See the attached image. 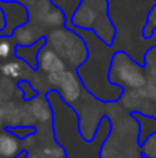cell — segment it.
Listing matches in <instances>:
<instances>
[{
	"instance_id": "cb8c5ba5",
	"label": "cell",
	"mask_w": 156,
	"mask_h": 158,
	"mask_svg": "<svg viewBox=\"0 0 156 158\" xmlns=\"http://www.w3.org/2000/svg\"><path fill=\"white\" fill-rule=\"evenodd\" d=\"M147 77H149V80L150 81H153V83H156V60L152 63V64H149L147 66Z\"/></svg>"
},
{
	"instance_id": "484cf974",
	"label": "cell",
	"mask_w": 156,
	"mask_h": 158,
	"mask_svg": "<svg viewBox=\"0 0 156 158\" xmlns=\"http://www.w3.org/2000/svg\"><path fill=\"white\" fill-rule=\"evenodd\" d=\"M2 2H17V3H22V5H25V6L28 8L34 0H2Z\"/></svg>"
},
{
	"instance_id": "603a6c76",
	"label": "cell",
	"mask_w": 156,
	"mask_h": 158,
	"mask_svg": "<svg viewBox=\"0 0 156 158\" xmlns=\"http://www.w3.org/2000/svg\"><path fill=\"white\" fill-rule=\"evenodd\" d=\"M138 91H139V94L144 100H147L149 103H156V83L149 80L144 85V88H141Z\"/></svg>"
},
{
	"instance_id": "8fae6325",
	"label": "cell",
	"mask_w": 156,
	"mask_h": 158,
	"mask_svg": "<svg viewBox=\"0 0 156 158\" xmlns=\"http://www.w3.org/2000/svg\"><path fill=\"white\" fill-rule=\"evenodd\" d=\"M28 103H29V107H31V112H32L35 123H40L42 126L43 124H52L54 110H52V106L49 103V100L46 98V95L38 94L37 97H34Z\"/></svg>"
},
{
	"instance_id": "83f0119b",
	"label": "cell",
	"mask_w": 156,
	"mask_h": 158,
	"mask_svg": "<svg viewBox=\"0 0 156 158\" xmlns=\"http://www.w3.org/2000/svg\"><path fill=\"white\" fill-rule=\"evenodd\" d=\"M14 158H29V152H28L26 149H23L20 154H17V155H15Z\"/></svg>"
},
{
	"instance_id": "2e32d148",
	"label": "cell",
	"mask_w": 156,
	"mask_h": 158,
	"mask_svg": "<svg viewBox=\"0 0 156 158\" xmlns=\"http://www.w3.org/2000/svg\"><path fill=\"white\" fill-rule=\"evenodd\" d=\"M3 118H5V127H15L23 124L22 118V103L15 102H6L3 103Z\"/></svg>"
},
{
	"instance_id": "9c48e42d",
	"label": "cell",
	"mask_w": 156,
	"mask_h": 158,
	"mask_svg": "<svg viewBox=\"0 0 156 158\" xmlns=\"http://www.w3.org/2000/svg\"><path fill=\"white\" fill-rule=\"evenodd\" d=\"M48 35V31L35 23H31V22H26L25 25L18 26L12 34V40L17 46H31L34 43H37L38 40L45 39Z\"/></svg>"
},
{
	"instance_id": "d6986e66",
	"label": "cell",
	"mask_w": 156,
	"mask_h": 158,
	"mask_svg": "<svg viewBox=\"0 0 156 158\" xmlns=\"http://www.w3.org/2000/svg\"><path fill=\"white\" fill-rule=\"evenodd\" d=\"M17 89L22 92V100L23 102H29V100H32L34 97L38 95V92L34 89V86L29 80H20L17 83Z\"/></svg>"
},
{
	"instance_id": "7c38bea8",
	"label": "cell",
	"mask_w": 156,
	"mask_h": 158,
	"mask_svg": "<svg viewBox=\"0 0 156 158\" xmlns=\"http://www.w3.org/2000/svg\"><path fill=\"white\" fill-rule=\"evenodd\" d=\"M23 151L22 140H18L6 127L0 131V158H14Z\"/></svg>"
},
{
	"instance_id": "44dd1931",
	"label": "cell",
	"mask_w": 156,
	"mask_h": 158,
	"mask_svg": "<svg viewBox=\"0 0 156 158\" xmlns=\"http://www.w3.org/2000/svg\"><path fill=\"white\" fill-rule=\"evenodd\" d=\"M141 155L144 158H156V134L141 144Z\"/></svg>"
},
{
	"instance_id": "30bf717a",
	"label": "cell",
	"mask_w": 156,
	"mask_h": 158,
	"mask_svg": "<svg viewBox=\"0 0 156 158\" xmlns=\"http://www.w3.org/2000/svg\"><path fill=\"white\" fill-rule=\"evenodd\" d=\"M34 69H31L25 61L18 60L17 57L0 61V77L9 80H29L28 75H34Z\"/></svg>"
},
{
	"instance_id": "7a4b0ae2",
	"label": "cell",
	"mask_w": 156,
	"mask_h": 158,
	"mask_svg": "<svg viewBox=\"0 0 156 158\" xmlns=\"http://www.w3.org/2000/svg\"><path fill=\"white\" fill-rule=\"evenodd\" d=\"M70 29H74L80 37H83V40L86 42L89 48L87 60L77 69V74L84 89L90 95H94L97 100H100L101 103H106V105H113L119 102L124 89L112 85L109 80L112 57L116 51L112 46L106 45L94 31L78 29L72 26Z\"/></svg>"
},
{
	"instance_id": "5b68a950",
	"label": "cell",
	"mask_w": 156,
	"mask_h": 158,
	"mask_svg": "<svg viewBox=\"0 0 156 158\" xmlns=\"http://www.w3.org/2000/svg\"><path fill=\"white\" fill-rule=\"evenodd\" d=\"M46 45L66 61L69 69L74 71H77L89 57V48L83 37L67 26L49 31L46 35Z\"/></svg>"
},
{
	"instance_id": "3957f363",
	"label": "cell",
	"mask_w": 156,
	"mask_h": 158,
	"mask_svg": "<svg viewBox=\"0 0 156 158\" xmlns=\"http://www.w3.org/2000/svg\"><path fill=\"white\" fill-rule=\"evenodd\" d=\"M116 123L112 120V132L101 148V158H144L138 143V123L130 114L119 110Z\"/></svg>"
},
{
	"instance_id": "e0dca14e",
	"label": "cell",
	"mask_w": 156,
	"mask_h": 158,
	"mask_svg": "<svg viewBox=\"0 0 156 158\" xmlns=\"http://www.w3.org/2000/svg\"><path fill=\"white\" fill-rule=\"evenodd\" d=\"M15 43L12 40L11 35H5L0 34V61L9 60L14 57V51H15Z\"/></svg>"
},
{
	"instance_id": "4fadbf2b",
	"label": "cell",
	"mask_w": 156,
	"mask_h": 158,
	"mask_svg": "<svg viewBox=\"0 0 156 158\" xmlns=\"http://www.w3.org/2000/svg\"><path fill=\"white\" fill-rule=\"evenodd\" d=\"M130 115L136 120L139 132H138V143L139 146L153 134H156V117L152 114L144 112H130Z\"/></svg>"
},
{
	"instance_id": "6da1fadb",
	"label": "cell",
	"mask_w": 156,
	"mask_h": 158,
	"mask_svg": "<svg viewBox=\"0 0 156 158\" xmlns=\"http://www.w3.org/2000/svg\"><path fill=\"white\" fill-rule=\"evenodd\" d=\"M46 98L54 110V138L64 149L66 158H101V148L112 132L110 117H104L94 140L87 141L80 134V118L72 106L66 105L57 91H48Z\"/></svg>"
},
{
	"instance_id": "ba28073f",
	"label": "cell",
	"mask_w": 156,
	"mask_h": 158,
	"mask_svg": "<svg viewBox=\"0 0 156 158\" xmlns=\"http://www.w3.org/2000/svg\"><path fill=\"white\" fill-rule=\"evenodd\" d=\"M37 69L42 72V74H58V72H63L67 68L66 61L55 52L52 48H49L48 45H45L40 52H38V58H37Z\"/></svg>"
},
{
	"instance_id": "d4e9b609",
	"label": "cell",
	"mask_w": 156,
	"mask_h": 158,
	"mask_svg": "<svg viewBox=\"0 0 156 158\" xmlns=\"http://www.w3.org/2000/svg\"><path fill=\"white\" fill-rule=\"evenodd\" d=\"M5 28H6V17H5V12H3V9L0 8V34H3Z\"/></svg>"
},
{
	"instance_id": "7402d4cb",
	"label": "cell",
	"mask_w": 156,
	"mask_h": 158,
	"mask_svg": "<svg viewBox=\"0 0 156 158\" xmlns=\"http://www.w3.org/2000/svg\"><path fill=\"white\" fill-rule=\"evenodd\" d=\"M8 131H11L18 140H26L28 137L37 134V127L35 126H15V127H6Z\"/></svg>"
},
{
	"instance_id": "ac0fdd59",
	"label": "cell",
	"mask_w": 156,
	"mask_h": 158,
	"mask_svg": "<svg viewBox=\"0 0 156 158\" xmlns=\"http://www.w3.org/2000/svg\"><path fill=\"white\" fill-rule=\"evenodd\" d=\"M15 89H17V86L12 83V80L0 77V103L3 105L6 102H11Z\"/></svg>"
},
{
	"instance_id": "5bb4252c",
	"label": "cell",
	"mask_w": 156,
	"mask_h": 158,
	"mask_svg": "<svg viewBox=\"0 0 156 158\" xmlns=\"http://www.w3.org/2000/svg\"><path fill=\"white\" fill-rule=\"evenodd\" d=\"M46 45V37L38 40L37 43L31 45V46H15V51H14V57H17L18 60L25 61L31 69L37 71V58H38V52L40 49Z\"/></svg>"
},
{
	"instance_id": "ffe728a7",
	"label": "cell",
	"mask_w": 156,
	"mask_h": 158,
	"mask_svg": "<svg viewBox=\"0 0 156 158\" xmlns=\"http://www.w3.org/2000/svg\"><path fill=\"white\" fill-rule=\"evenodd\" d=\"M156 29V3L152 6L149 15H147V20H146V26L142 29V37L144 39H152L153 32Z\"/></svg>"
},
{
	"instance_id": "9a60e30c",
	"label": "cell",
	"mask_w": 156,
	"mask_h": 158,
	"mask_svg": "<svg viewBox=\"0 0 156 158\" xmlns=\"http://www.w3.org/2000/svg\"><path fill=\"white\" fill-rule=\"evenodd\" d=\"M121 105L124 106V109L130 114V112H144L146 114V107L144 105L149 103L147 100H144L139 94V91H132V89H126L122 92V97L119 98Z\"/></svg>"
},
{
	"instance_id": "52a82bcc",
	"label": "cell",
	"mask_w": 156,
	"mask_h": 158,
	"mask_svg": "<svg viewBox=\"0 0 156 158\" xmlns=\"http://www.w3.org/2000/svg\"><path fill=\"white\" fill-rule=\"evenodd\" d=\"M46 83H48L49 89L57 91L58 95L61 97V100L72 107L81 100V97L86 92L77 71H74V69H66L58 74L46 75Z\"/></svg>"
},
{
	"instance_id": "277c9868",
	"label": "cell",
	"mask_w": 156,
	"mask_h": 158,
	"mask_svg": "<svg viewBox=\"0 0 156 158\" xmlns=\"http://www.w3.org/2000/svg\"><path fill=\"white\" fill-rule=\"evenodd\" d=\"M67 28L94 31L106 45L112 46L116 37V28L109 17V0H80Z\"/></svg>"
},
{
	"instance_id": "4316f807",
	"label": "cell",
	"mask_w": 156,
	"mask_h": 158,
	"mask_svg": "<svg viewBox=\"0 0 156 158\" xmlns=\"http://www.w3.org/2000/svg\"><path fill=\"white\" fill-rule=\"evenodd\" d=\"M5 129V118H3V106L0 103V131Z\"/></svg>"
},
{
	"instance_id": "8992f818",
	"label": "cell",
	"mask_w": 156,
	"mask_h": 158,
	"mask_svg": "<svg viewBox=\"0 0 156 158\" xmlns=\"http://www.w3.org/2000/svg\"><path fill=\"white\" fill-rule=\"evenodd\" d=\"M109 80L112 85L132 91H138L144 88V85L149 81L147 72L144 66L136 61L132 55L118 49L112 57L110 71H109Z\"/></svg>"
}]
</instances>
